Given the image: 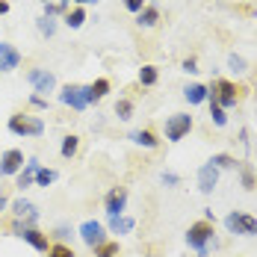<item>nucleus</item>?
<instances>
[{"label": "nucleus", "mask_w": 257, "mask_h": 257, "mask_svg": "<svg viewBox=\"0 0 257 257\" xmlns=\"http://www.w3.org/2000/svg\"><path fill=\"white\" fill-rule=\"evenodd\" d=\"M236 172H239V183H242V189H248V192L257 189V172H254L251 163H242V160H239V169H236Z\"/></svg>", "instance_id": "nucleus-21"}, {"label": "nucleus", "mask_w": 257, "mask_h": 257, "mask_svg": "<svg viewBox=\"0 0 257 257\" xmlns=\"http://www.w3.org/2000/svg\"><path fill=\"white\" fill-rule=\"evenodd\" d=\"M133 228H136V219L133 216H124V213L121 216H106V231L109 233H118L121 236V233H130Z\"/></svg>", "instance_id": "nucleus-16"}, {"label": "nucleus", "mask_w": 257, "mask_h": 257, "mask_svg": "<svg viewBox=\"0 0 257 257\" xmlns=\"http://www.w3.org/2000/svg\"><path fill=\"white\" fill-rule=\"evenodd\" d=\"M228 71H231V74H245V71H248V59L239 56V53H231V56H228Z\"/></svg>", "instance_id": "nucleus-28"}, {"label": "nucleus", "mask_w": 257, "mask_h": 257, "mask_svg": "<svg viewBox=\"0 0 257 257\" xmlns=\"http://www.w3.org/2000/svg\"><path fill=\"white\" fill-rule=\"evenodd\" d=\"M56 15H65V9H62L56 0H53V3L48 0V3H45V18H56Z\"/></svg>", "instance_id": "nucleus-34"}, {"label": "nucleus", "mask_w": 257, "mask_h": 257, "mask_svg": "<svg viewBox=\"0 0 257 257\" xmlns=\"http://www.w3.org/2000/svg\"><path fill=\"white\" fill-rule=\"evenodd\" d=\"M118 251H121V245H118L115 239H106V242H101L98 248H92L95 257H118Z\"/></svg>", "instance_id": "nucleus-26"}, {"label": "nucleus", "mask_w": 257, "mask_h": 257, "mask_svg": "<svg viewBox=\"0 0 257 257\" xmlns=\"http://www.w3.org/2000/svg\"><path fill=\"white\" fill-rule=\"evenodd\" d=\"M6 127H9V133H15L21 139H39V136H45V118L42 115H27V112H12Z\"/></svg>", "instance_id": "nucleus-3"}, {"label": "nucleus", "mask_w": 257, "mask_h": 257, "mask_svg": "<svg viewBox=\"0 0 257 257\" xmlns=\"http://www.w3.org/2000/svg\"><path fill=\"white\" fill-rule=\"evenodd\" d=\"M9 207H12V216H15V219H21V225H24V228H36V222H39V210H36L33 201H27L24 195H21V198H15Z\"/></svg>", "instance_id": "nucleus-11"}, {"label": "nucleus", "mask_w": 257, "mask_h": 257, "mask_svg": "<svg viewBox=\"0 0 257 257\" xmlns=\"http://www.w3.org/2000/svg\"><path fill=\"white\" fill-rule=\"evenodd\" d=\"M36 27H39V33H42L45 39H51L53 33H56V21H53V18H45V15L36 18Z\"/></svg>", "instance_id": "nucleus-32"}, {"label": "nucleus", "mask_w": 257, "mask_h": 257, "mask_svg": "<svg viewBox=\"0 0 257 257\" xmlns=\"http://www.w3.org/2000/svg\"><path fill=\"white\" fill-rule=\"evenodd\" d=\"M77 151H80V136H74V133L62 136V142H59V154H62V160L77 157Z\"/></svg>", "instance_id": "nucleus-23"}, {"label": "nucleus", "mask_w": 257, "mask_h": 257, "mask_svg": "<svg viewBox=\"0 0 257 257\" xmlns=\"http://www.w3.org/2000/svg\"><path fill=\"white\" fill-rule=\"evenodd\" d=\"M186 245L195 251L198 257H210V251L219 248V239H216V222H207L198 219L186 228Z\"/></svg>", "instance_id": "nucleus-1"}, {"label": "nucleus", "mask_w": 257, "mask_h": 257, "mask_svg": "<svg viewBox=\"0 0 257 257\" xmlns=\"http://www.w3.org/2000/svg\"><path fill=\"white\" fill-rule=\"evenodd\" d=\"M21 51L12 45V42H0V74H9L21 65Z\"/></svg>", "instance_id": "nucleus-13"}, {"label": "nucleus", "mask_w": 257, "mask_h": 257, "mask_svg": "<svg viewBox=\"0 0 257 257\" xmlns=\"http://www.w3.org/2000/svg\"><path fill=\"white\" fill-rule=\"evenodd\" d=\"M160 180H163V186H169V189L180 186V175H175V172H163V175H160Z\"/></svg>", "instance_id": "nucleus-33"}, {"label": "nucleus", "mask_w": 257, "mask_h": 257, "mask_svg": "<svg viewBox=\"0 0 257 257\" xmlns=\"http://www.w3.org/2000/svg\"><path fill=\"white\" fill-rule=\"evenodd\" d=\"M30 106H36V109H48V98H42V95H30Z\"/></svg>", "instance_id": "nucleus-37"}, {"label": "nucleus", "mask_w": 257, "mask_h": 257, "mask_svg": "<svg viewBox=\"0 0 257 257\" xmlns=\"http://www.w3.org/2000/svg\"><path fill=\"white\" fill-rule=\"evenodd\" d=\"M77 233H80V239H83L89 248H98L101 242H106V239H109V236H106V233H109V231H106V225H101L98 219H86V222L80 225Z\"/></svg>", "instance_id": "nucleus-9"}, {"label": "nucleus", "mask_w": 257, "mask_h": 257, "mask_svg": "<svg viewBox=\"0 0 257 257\" xmlns=\"http://www.w3.org/2000/svg\"><path fill=\"white\" fill-rule=\"evenodd\" d=\"M103 210H106V216H121L127 210V189L124 186H112L103 195Z\"/></svg>", "instance_id": "nucleus-12"}, {"label": "nucleus", "mask_w": 257, "mask_h": 257, "mask_svg": "<svg viewBox=\"0 0 257 257\" xmlns=\"http://www.w3.org/2000/svg\"><path fill=\"white\" fill-rule=\"evenodd\" d=\"M24 151L21 148H6L0 154V178H15L21 169H24Z\"/></svg>", "instance_id": "nucleus-10"}, {"label": "nucleus", "mask_w": 257, "mask_h": 257, "mask_svg": "<svg viewBox=\"0 0 257 257\" xmlns=\"http://www.w3.org/2000/svg\"><path fill=\"white\" fill-rule=\"evenodd\" d=\"M56 3H59V6H62L65 12H68V3H71V0H56Z\"/></svg>", "instance_id": "nucleus-42"}, {"label": "nucleus", "mask_w": 257, "mask_h": 257, "mask_svg": "<svg viewBox=\"0 0 257 257\" xmlns=\"http://www.w3.org/2000/svg\"><path fill=\"white\" fill-rule=\"evenodd\" d=\"M207 103H210V121H213L216 127H225V124H228V109H222L216 101H207Z\"/></svg>", "instance_id": "nucleus-27"}, {"label": "nucleus", "mask_w": 257, "mask_h": 257, "mask_svg": "<svg viewBox=\"0 0 257 257\" xmlns=\"http://www.w3.org/2000/svg\"><path fill=\"white\" fill-rule=\"evenodd\" d=\"M124 9L133 12V15H139V12L145 9V0H124Z\"/></svg>", "instance_id": "nucleus-36"}, {"label": "nucleus", "mask_w": 257, "mask_h": 257, "mask_svg": "<svg viewBox=\"0 0 257 257\" xmlns=\"http://www.w3.org/2000/svg\"><path fill=\"white\" fill-rule=\"evenodd\" d=\"M59 103L71 106L74 112H83V109L89 106V89L80 86V83H68V86L59 89Z\"/></svg>", "instance_id": "nucleus-6"}, {"label": "nucleus", "mask_w": 257, "mask_h": 257, "mask_svg": "<svg viewBox=\"0 0 257 257\" xmlns=\"http://www.w3.org/2000/svg\"><path fill=\"white\" fill-rule=\"evenodd\" d=\"M130 142L133 145H139V148H160V139H157V133L154 130H148V127H142V130H130Z\"/></svg>", "instance_id": "nucleus-17"}, {"label": "nucleus", "mask_w": 257, "mask_h": 257, "mask_svg": "<svg viewBox=\"0 0 257 257\" xmlns=\"http://www.w3.org/2000/svg\"><path fill=\"white\" fill-rule=\"evenodd\" d=\"M39 3H48V0H39Z\"/></svg>", "instance_id": "nucleus-43"}, {"label": "nucleus", "mask_w": 257, "mask_h": 257, "mask_svg": "<svg viewBox=\"0 0 257 257\" xmlns=\"http://www.w3.org/2000/svg\"><path fill=\"white\" fill-rule=\"evenodd\" d=\"M6 207H9V201H6V198H3V195H0V213H3V210H6Z\"/></svg>", "instance_id": "nucleus-41"}, {"label": "nucleus", "mask_w": 257, "mask_h": 257, "mask_svg": "<svg viewBox=\"0 0 257 257\" xmlns=\"http://www.w3.org/2000/svg\"><path fill=\"white\" fill-rule=\"evenodd\" d=\"M0 15H9V0H0Z\"/></svg>", "instance_id": "nucleus-40"}, {"label": "nucleus", "mask_w": 257, "mask_h": 257, "mask_svg": "<svg viewBox=\"0 0 257 257\" xmlns=\"http://www.w3.org/2000/svg\"><path fill=\"white\" fill-rule=\"evenodd\" d=\"M210 163H213L219 172H236V169H239V160L231 157V154H213L210 157Z\"/></svg>", "instance_id": "nucleus-24"}, {"label": "nucleus", "mask_w": 257, "mask_h": 257, "mask_svg": "<svg viewBox=\"0 0 257 257\" xmlns=\"http://www.w3.org/2000/svg\"><path fill=\"white\" fill-rule=\"evenodd\" d=\"M27 83H30L33 92L42 95V98H48L51 92H56V74L48 71V68H30V71H27Z\"/></svg>", "instance_id": "nucleus-8"}, {"label": "nucleus", "mask_w": 257, "mask_h": 257, "mask_svg": "<svg viewBox=\"0 0 257 257\" xmlns=\"http://www.w3.org/2000/svg\"><path fill=\"white\" fill-rule=\"evenodd\" d=\"M219 175H222V172L207 160L204 166L198 169V192H201V195H210V192L219 186Z\"/></svg>", "instance_id": "nucleus-14"}, {"label": "nucleus", "mask_w": 257, "mask_h": 257, "mask_svg": "<svg viewBox=\"0 0 257 257\" xmlns=\"http://www.w3.org/2000/svg\"><path fill=\"white\" fill-rule=\"evenodd\" d=\"M115 115H118V121H130L133 118V101L130 98H118L115 101Z\"/></svg>", "instance_id": "nucleus-29"}, {"label": "nucleus", "mask_w": 257, "mask_h": 257, "mask_svg": "<svg viewBox=\"0 0 257 257\" xmlns=\"http://www.w3.org/2000/svg\"><path fill=\"white\" fill-rule=\"evenodd\" d=\"M48 257H77V254H74V248H71V245H65V242H51Z\"/></svg>", "instance_id": "nucleus-31"}, {"label": "nucleus", "mask_w": 257, "mask_h": 257, "mask_svg": "<svg viewBox=\"0 0 257 257\" xmlns=\"http://www.w3.org/2000/svg\"><path fill=\"white\" fill-rule=\"evenodd\" d=\"M207 101H216L222 109H231V106H236L239 103V98H242V86H236L233 80H225V77H216L210 86H207Z\"/></svg>", "instance_id": "nucleus-2"}, {"label": "nucleus", "mask_w": 257, "mask_h": 257, "mask_svg": "<svg viewBox=\"0 0 257 257\" xmlns=\"http://www.w3.org/2000/svg\"><path fill=\"white\" fill-rule=\"evenodd\" d=\"M62 24L68 27V30H80V27L86 24V9H83V6H74V9H68V12L62 15Z\"/></svg>", "instance_id": "nucleus-22"}, {"label": "nucleus", "mask_w": 257, "mask_h": 257, "mask_svg": "<svg viewBox=\"0 0 257 257\" xmlns=\"http://www.w3.org/2000/svg\"><path fill=\"white\" fill-rule=\"evenodd\" d=\"M157 80H160V68L157 65H142L139 68V86H157Z\"/></svg>", "instance_id": "nucleus-25"}, {"label": "nucleus", "mask_w": 257, "mask_h": 257, "mask_svg": "<svg viewBox=\"0 0 257 257\" xmlns=\"http://www.w3.org/2000/svg\"><path fill=\"white\" fill-rule=\"evenodd\" d=\"M207 86L204 83H189V86H183V98L189 101V106H198V103H207Z\"/></svg>", "instance_id": "nucleus-19"}, {"label": "nucleus", "mask_w": 257, "mask_h": 257, "mask_svg": "<svg viewBox=\"0 0 257 257\" xmlns=\"http://www.w3.org/2000/svg\"><path fill=\"white\" fill-rule=\"evenodd\" d=\"M39 169H42V163H39L36 157H30V160L24 163V169L15 175V186H18L21 192H27L30 186H36V172H39Z\"/></svg>", "instance_id": "nucleus-15"}, {"label": "nucleus", "mask_w": 257, "mask_h": 257, "mask_svg": "<svg viewBox=\"0 0 257 257\" xmlns=\"http://www.w3.org/2000/svg\"><path fill=\"white\" fill-rule=\"evenodd\" d=\"M160 24V9H157L154 3H145V9L136 15V27H142V30H151V27Z\"/></svg>", "instance_id": "nucleus-20"}, {"label": "nucleus", "mask_w": 257, "mask_h": 257, "mask_svg": "<svg viewBox=\"0 0 257 257\" xmlns=\"http://www.w3.org/2000/svg\"><path fill=\"white\" fill-rule=\"evenodd\" d=\"M71 3H74V6H83V9H86V6H92V3H98V0H71Z\"/></svg>", "instance_id": "nucleus-39"}, {"label": "nucleus", "mask_w": 257, "mask_h": 257, "mask_svg": "<svg viewBox=\"0 0 257 257\" xmlns=\"http://www.w3.org/2000/svg\"><path fill=\"white\" fill-rule=\"evenodd\" d=\"M225 228H228V233H236V236H257V219L251 213L231 210L225 216Z\"/></svg>", "instance_id": "nucleus-5"}, {"label": "nucleus", "mask_w": 257, "mask_h": 257, "mask_svg": "<svg viewBox=\"0 0 257 257\" xmlns=\"http://www.w3.org/2000/svg\"><path fill=\"white\" fill-rule=\"evenodd\" d=\"M195 127V118L189 115V112H175V115H169L166 118V142H180V139H186L189 133Z\"/></svg>", "instance_id": "nucleus-4"}, {"label": "nucleus", "mask_w": 257, "mask_h": 257, "mask_svg": "<svg viewBox=\"0 0 257 257\" xmlns=\"http://www.w3.org/2000/svg\"><path fill=\"white\" fill-rule=\"evenodd\" d=\"M86 89H89V106H92V103H101L103 98L109 95V89H112V83H109L106 77H98L95 83H89Z\"/></svg>", "instance_id": "nucleus-18"}, {"label": "nucleus", "mask_w": 257, "mask_h": 257, "mask_svg": "<svg viewBox=\"0 0 257 257\" xmlns=\"http://www.w3.org/2000/svg\"><path fill=\"white\" fill-rule=\"evenodd\" d=\"M12 231H15V236H21L27 245H33L36 251L48 254L51 239H48V233H45V231H39V228H24V225H21V219H15V222H12Z\"/></svg>", "instance_id": "nucleus-7"}, {"label": "nucleus", "mask_w": 257, "mask_h": 257, "mask_svg": "<svg viewBox=\"0 0 257 257\" xmlns=\"http://www.w3.org/2000/svg\"><path fill=\"white\" fill-rule=\"evenodd\" d=\"M56 178H59V175H56V169H45V166H42V169L36 172V186H45V189H48Z\"/></svg>", "instance_id": "nucleus-30"}, {"label": "nucleus", "mask_w": 257, "mask_h": 257, "mask_svg": "<svg viewBox=\"0 0 257 257\" xmlns=\"http://www.w3.org/2000/svg\"><path fill=\"white\" fill-rule=\"evenodd\" d=\"M53 236H59V239H65V236H71V228H68V225H59Z\"/></svg>", "instance_id": "nucleus-38"}, {"label": "nucleus", "mask_w": 257, "mask_h": 257, "mask_svg": "<svg viewBox=\"0 0 257 257\" xmlns=\"http://www.w3.org/2000/svg\"><path fill=\"white\" fill-rule=\"evenodd\" d=\"M180 68H183L186 74H198V71H201V68H198V59H195V56H186V59L180 62Z\"/></svg>", "instance_id": "nucleus-35"}]
</instances>
